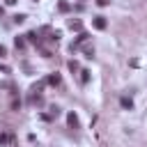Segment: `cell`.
Listing matches in <instances>:
<instances>
[{
    "mask_svg": "<svg viewBox=\"0 0 147 147\" xmlns=\"http://www.w3.org/2000/svg\"><path fill=\"white\" fill-rule=\"evenodd\" d=\"M67 122H69L71 129H78V115H76V113H69V115H67Z\"/></svg>",
    "mask_w": 147,
    "mask_h": 147,
    "instance_id": "cell-3",
    "label": "cell"
},
{
    "mask_svg": "<svg viewBox=\"0 0 147 147\" xmlns=\"http://www.w3.org/2000/svg\"><path fill=\"white\" fill-rule=\"evenodd\" d=\"M25 18H28V16H25V14H16V16H14V23H23V21H25Z\"/></svg>",
    "mask_w": 147,
    "mask_h": 147,
    "instance_id": "cell-11",
    "label": "cell"
},
{
    "mask_svg": "<svg viewBox=\"0 0 147 147\" xmlns=\"http://www.w3.org/2000/svg\"><path fill=\"white\" fill-rule=\"evenodd\" d=\"M9 138H11V136H7V133H2V136H0V145H7V142H9Z\"/></svg>",
    "mask_w": 147,
    "mask_h": 147,
    "instance_id": "cell-12",
    "label": "cell"
},
{
    "mask_svg": "<svg viewBox=\"0 0 147 147\" xmlns=\"http://www.w3.org/2000/svg\"><path fill=\"white\" fill-rule=\"evenodd\" d=\"M92 25H94L96 30H106L108 21H106V16H94V18H92Z\"/></svg>",
    "mask_w": 147,
    "mask_h": 147,
    "instance_id": "cell-1",
    "label": "cell"
},
{
    "mask_svg": "<svg viewBox=\"0 0 147 147\" xmlns=\"http://www.w3.org/2000/svg\"><path fill=\"white\" fill-rule=\"evenodd\" d=\"M78 2H83V0H78Z\"/></svg>",
    "mask_w": 147,
    "mask_h": 147,
    "instance_id": "cell-19",
    "label": "cell"
},
{
    "mask_svg": "<svg viewBox=\"0 0 147 147\" xmlns=\"http://www.w3.org/2000/svg\"><path fill=\"white\" fill-rule=\"evenodd\" d=\"M14 44H16V48H25V39H23V37H16Z\"/></svg>",
    "mask_w": 147,
    "mask_h": 147,
    "instance_id": "cell-8",
    "label": "cell"
},
{
    "mask_svg": "<svg viewBox=\"0 0 147 147\" xmlns=\"http://www.w3.org/2000/svg\"><path fill=\"white\" fill-rule=\"evenodd\" d=\"M87 39H90V34H87V32H80V34H78V37H76V41H74V44H71V51H74V48H78V46H80V44H85V41H87Z\"/></svg>",
    "mask_w": 147,
    "mask_h": 147,
    "instance_id": "cell-2",
    "label": "cell"
},
{
    "mask_svg": "<svg viewBox=\"0 0 147 147\" xmlns=\"http://www.w3.org/2000/svg\"><path fill=\"white\" fill-rule=\"evenodd\" d=\"M5 2H7V5H16V0H5Z\"/></svg>",
    "mask_w": 147,
    "mask_h": 147,
    "instance_id": "cell-17",
    "label": "cell"
},
{
    "mask_svg": "<svg viewBox=\"0 0 147 147\" xmlns=\"http://www.w3.org/2000/svg\"><path fill=\"white\" fill-rule=\"evenodd\" d=\"M51 115H53V117H57V115H60V108H57V106H53V108H51Z\"/></svg>",
    "mask_w": 147,
    "mask_h": 147,
    "instance_id": "cell-14",
    "label": "cell"
},
{
    "mask_svg": "<svg viewBox=\"0 0 147 147\" xmlns=\"http://www.w3.org/2000/svg\"><path fill=\"white\" fill-rule=\"evenodd\" d=\"M80 74H83V76H80V80H83V83H90V71H87V69H83Z\"/></svg>",
    "mask_w": 147,
    "mask_h": 147,
    "instance_id": "cell-10",
    "label": "cell"
},
{
    "mask_svg": "<svg viewBox=\"0 0 147 147\" xmlns=\"http://www.w3.org/2000/svg\"><path fill=\"white\" fill-rule=\"evenodd\" d=\"M46 80H48L51 85H57V83H60V76H57V74H53V76H48Z\"/></svg>",
    "mask_w": 147,
    "mask_h": 147,
    "instance_id": "cell-9",
    "label": "cell"
},
{
    "mask_svg": "<svg viewBox=\"0 0 147 147\" xmlns=\"http://www.w3.org/2000/svg\"><path fill=\"white\" fill-rule=\"evenodd\" d=\"M25 37H28V41H32V44H39V34H37V32H28Z\"/></svg>",
    "mask_w": 147,
    "mask_h": 147,
    "instance_id": "cell-6",
    "label": "cell"
},
{
    "mask_svg": "<svg viewBox=\"0 0 147 147\" xmlns=\"http://www.w3.org/2000/svg\"><path fill=\"white\" fill-rule=\"evenodd\" d=\"M0 16H2V7H0Z\"/></svg>",
    "mask_w": 147,
    "mask_h": 147,
    "instance_id": "cell-18",
    "label": "cell"
},
{
    "mask_svg": "<svg viewBox=\"0 0 147 147\" xmlns=\"http://www.w3.org/2000/svg\"><path fill=\"white\" fill-rule=\"evenodd\" d=\"M119 103H122V108H129V110L133 108V101H131L129 96H122V99H119Z\"/></svg>",
    "mask_w": 147,
    "mask_h": 147,
    "instance_id": "cell-4",
    "label": "cell"
},
{
    "mask_svg": "<svg viewBox=\"0 0 147 147\" xmlns=\"http://www.w3.org/2000/svg\"><path fill=\"white\" fill-rule=\"evenodd\" d=\"M69 28H71V30H80V28H83V23H80V21H74V18H71V21H69Z\"/></svg>",
    "mask_w": 147,
    "mask_h": 147,
    "instance_id": "cell-7",
    "label": "cell"
},
{
    "mask_svg": "<svg viewBox=\"0 0 147 147\" xmlns=\"http://www.w3.org/2000/svg\"><path fill=\"white\" fill-rule=\"evenodd\" d=\"M5 55H7V48H5V46H0V57H5Z\"/></svg>",
    "mask_w": 147,
    "mask_h": 147,
    "instance_id": "cell-15",
    "label": "cell"
},
{
    "mask_svg": "<svg viewBox=\"0 0 147 147\" xmlns=\"http://www.w3.org/2000/svg\"><path fill=\"white\" fill-rule=\"evenodd\" d=\"M69 69H71V71H78V62L71 60V62H69Z\"/></svg>",
    "mask_w": 147,
    "mask_h": 147,
    "instance_id": "cell-13",
    "label": "cell"
},
{
    "mask_svg": "<svg viewBox=\"0 0 147 147\" xmlns=\"http://www.w3.org/2000/svg\"><path fill=\"white\" fill-rule=\"evenodd\" d=\"M96 5H99V7H106V5H108V0H96Z\"/></svg>",
    "mask_w": 147,
    "mask_h": 147,
    "instance_id": "cell-16",
    "label": "cell"
},
{
    "mask_svg": "<svg viewBox=\"0 0 147 147\" xmlns=\"http://www.w3.org/2000/svg\"><path fill=\"white\" fill-rule=\"evenodd\" d=\"M57 9H60V11H69V9H71V5H69V2H64V0H60V2H57Z\"/></svg>",
    "mask_w": 147,
    "mask_h": 147,
    "instance_id": "cell-5",
    "label": "cell"
}]
</instances>
